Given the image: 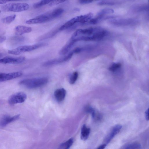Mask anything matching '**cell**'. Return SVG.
Masks as SVG:
<instances>
[{
	"label": "cell",
	"instance_id": "cell-24",
	"mask_svg": "<svg viewBox=\"0 0 149 149\" xmlns=\"http://www.w3.org/2000/svg\"><path fill=\"white\" fill-rule=\"evenodd\" d=\"M16 17L15 15L8 16L3 18L2 21L4 23L9 24L15 20Z\"/></svg>",
	"mask_w": 149,
	"mask_h": 149
},
{
	"label": "cell",
	"instance_id": "cell-16",
	"mask_svg": "<svg viewBox=\"0 0 149 149\" xmlns=\"http://www.w3.org/2000/svg\"><path fill=\"white\" fill-rule=\"evenodd\" d=\"M90 129L87 127L86 125H84L81 128V138L83 140H86L88 138L90 133Z\"/></svg>",
	"mask_w": 149,
	"mask_h": 149
},
{
	"label": "cell",
	"instance_id": "cell-27",
	"mask_svg": "<svg viewBox=\"0 0 149 149\" xmlns=\"http://www.w3.org/2000/svg\"><path fill=\"white\" fill-rule=\"evenodd\" d=\"M121 64L119 63L113 64L109 68V70L112 72H114L119 69L121 66Z\"/></svg>",
	"mask_w": 149,
	"mask_h": 149
},
{
	"label": "cell",
	"instance_id": "cell-13",
	"mask_svg": "<svg viewBox=\"0 0 149 149\" xmlns=\"http://www.w3.org/2000/svg\"><path fill=\"white\" fill-rule=\"evenodd\" d=\"M75 41L70 38V40L60 50L59 54L61 55H65L68 52L74 44Z\"/></svg>",
	"mask_w": 149,
	"mask_h": 149
},
{
	"label": "cell",
	"instance_id": "cell-22",
	"mask_svg": "<svg viewBox=\"0 0 149 149\" xmlns=\"http://www.w3.org/2000/svg\"><path fill=\"white\" fill-rule=\"evenodd\" d=\"M114 12V11L112 9L109 8H104L101 10L97 14V16H104L105 14L112 13H113Z\"/></svg>",
	"mask_w": 149,
	"mask_h": 149
},
{
	"label": "cell",
	"instance_id": "cell-33",
	"mask_svg": "<svg viewBox=\"0 0 149 149\" xmlns=\"http://www.w3.org/2000/svg\"><path fill=\"white\" fill-rule=\"evenodd\" d=\"M107 145L104 144H102L100 146H99L97 148V149H104L105 148V147L107 146Z\"/></svg>",
	"mask_w": 149,
	"mask_h": 149
},
{
	"label": "cell",
	"instance_id": "cell-5",
	"mask_svg": "<svg viewBox=\"0 0 149 149\" xmlns=\"http://www.w3.org/2000/svg\"><path fill=\"white\" fill-rule=\"evenodd\" d=\"M52 19L50 12L40 15L36 17L27 20L26 23L29 24L46 22Z\"/></svg>",
	"mask_w": 149,
	"mask_h": 149
},
{
	"label": "cell",
	"instance_id": "cell-3",
	"mask_svg": "<svg viewBox=\"0 0 149 149\" xmlns=\"http://www.w3.org/2000/svg\"><path fill=\"white\" fill-rule=\"evenodd\" d=\"M45 43H41L31 45H24L19 46L15 49L9 50L8 53L10 54L17 55L22 53L31 51L40 47L46 46Z\"/></svg>",
	"mask_w": 149,
	"mask_h": 149
},
{
	"label": "cell",
	"instance_id": "cell-32",
	"mask_svg": "<svg viewBox=\"0 0 149 149\" xmlns=\"http://www.w3.org/2000/svg\"><path fill=\"white\" fill-rule=\"evenodd\" d=\"M148 108L146 110L145 112V117L146 118L147 120H149L148 117Z\"/></svg>",
	"mask_w": 149,
	"mask_h": 149
},
{
	"label": "cell",
	"instance_id": "cell-12",
	"mask_svg": "<svg viewBox=\"0 0 149 149\" xmlns=\"http://www.w3.org/2000/svg\"><path fill=\"white\" fill-rule=\"evenodd\" d=\"M66 94V90L64 88L56 89L54 93V97L58 102H61L64 99Z\"/></svg>",
	"mask_w": 149,
	"mask_h": 149
},
{
	"label": "cell",
	"instance_id": "cell-9",
	"mask_svg": "<svg viewBox=\"0 0 149 149\" xmlns=\"http://www.w3.org/2000/svg\"><path fill=\"white\" fill-rule=\"evenodd\" d=\"M20 115L18 114L12 116L8 115H5L0 120V127H4L8 124L13 122L20 117Z\"/></svg>",
	"mask_w": 149,
	"mask_h": 149
},
{
	"label": "cell",
	"instance_id": "cell-6",
	"mask_svg": "<svg viewBox=\"0 0 149 149\" xmlns=\"http://www.w3.org/2000/svg\"><path fill=\"white\" fill-rule=\"evenodd\" d=\"M138 21L132 18L113 19L109 21V22L114 25L125 26L132 25L136 24Z\"/></svg>",
	"mask_w": 149,
	"mask_h": 149
},
{
	"label": "cell",
	"instance_id": "cell-18",
	"mask_svg": "<svg viewBox=\"0 0 149 149\" xmlns=\"http://www.w3.org/2000/svg\"><path fill=\"white\" fill-rule=\"evenodd\" d=\"M63 10L62 8H59L56 9L50 12L51 17L52 19L55 18L61 15L63 12Z\"/></svg>",
	"mask_w": 149,
	"mask_h": 149
},
{
	"label": "cell",
	"instance_id": "cell-31",
	"mask_svg": "<svg viewBox=\"0 0 149 149\" xmlns=\"http://www.w3.org/2000/svg\"><path fill=\"white\" fill-rule=\"evenodd\" d=\"M22 0H0V4L5 3L7 2L13 1H18Z\"/></svg>",
	"mask_w": 149,
	"mask_h": 149
},
{
	"label": "cell",
	"instance_id": "cell-7",
	"mask_svg": "<svg viewBox=\"0 0 149 149\" xmlns=\"http://www.w3.org/2000/svg\"><path fill=\"white\" fill-rule=\"evenodd\" d=\"M25 60V57L22 56L16 57L6 56L0 59V63L19 64L23 62Z\"/></svg>",
	"mask_w": 149,
	"mask_h": 149
},
{
	"label": "cell",
	"instance_id": "cell-28",
	"mask_svg": "<svg viewBox=\"0 0 149 149\" xmlns=\"http://www.w3.org/2000/svg\"><path fill=\"white\" fill-rule=\"evenodd\" d=\"M74 53L73 50H72L69 52L67 55L64 56V59L65 61H67L70 59Z\"/></svg>",
	"mask_w": 149,
	"mask_h": 149
},
{
	"label": "cell",
	"instance_id": "cell-20",
	"mask_svg": "<svg viewBox=\"0 0 149 149\" xmlns=\"http://www.w3.org/2000/svg\"><path fill=\"white\" fill-rule=\"evenodd\" d=\"M55 0H41L39 2L34 3L33 5V7L35 8H37L51 3Z\"/></svg>",
	"mask_w": 149,
	"mask_h": 149
},
{
	"label": "cell",
	"instance_id": "cell-1",
	"mask_svg": "<svg viewBox=\"0 0 149 149\" xmlns=\"http://www.w3.org/2000/svg\"><path fill=\"white\" fill-rule=\"evenodd\" d=\"M48 81L46 77L33 78L23 80L19 82V84L30 89L37 88L42 86Z\"/></svg>",
	"mask_w": 149,
	"mask_h": 149
},
{
	"label": "cell",
	"instance_id": "cell-10",
	"mask_svg": "<svg viewBox=\"0 0 149 149\" xmlns=\"http://www.w3.org/2000/svg\"><path fill=\"white\" fill-rule=\"evenodd\" d=\"M122 127V126L120 125H117L114 126L106 137L105 140V144L107 145L109 143L111 139L119 132Z\"/></svg>",
	"mask_w": 149,
	"mask_h": 149
},
{
	"label": "cell",
	"instance_id": "cell-30",
	"mask_svg": "<svg viewBox=\"0 0 149 149\" xmlns=\"http://www.w3.org/2000/svg\"><path fill=\"white\" fill-rule=\"evenodd\" d=\"M24 38L22 37H15L13 38L12 41L15 43L21 41L23 40Z\"/></svg>",
	"mask_w": 149,
	"mask_h": 149
},
{
	"label": "cell",
	"instance_id": "cell-21",
	"mask_svg": "<svg viewBox=\"0 0 149 149\" xmlns=\"http://www.w3.org/2000/svg\"><path fill=\"white\" fill-rule=\"evenodd\" d=\"M141 145L138 143H133L126 144L123 146L124 149H140L141 148Z\"/></svg>",
	"mask_w": 149,
	"mask_h": 149
},
{
	"label": "cell",
	"instance_id": "cell-35",
	"mask_svg": "<svg viewBox=\"0 0 149 149\" xmlns=\"http://www.w3.org/2000/svg\"><path fill=\"white\" fill-rule=\"evenodd\" d=\"M94 0H88V1L90 3L92 2Z\"/></svg>",
	"mask_w": 149,
	"mask_h": 149
},
{
	"label": "cell",
	"instance_id": "cell-15",
	"mask_svg": "<svg viewBox=\"0 0 149 149\" xmlns=\"http://www.w3.org/2000/svg\"><path fill=\"white\" fill-rule=\"evenodd\" d=\"M64 58V56L48 60L45 62L43 64V66L47 67L62 63L65 61Z\"/></svg>",
	"mask_w": 149,
	"mask_h": 149
},
{
	"label": "cell",
	"instance_id": "cell-23",
	"mask_svg": "<svg viewBox=\"0 0 149 149\" xmlns=\"http://www.w3.org/2000/svg\"><path fill=\"white\" fill-rule=\"evenodd\" d=\"M85 111L90 113L92 116L93 118L95 119L96 118L97 115L95 109L90 106H87L85 108Z\"/></svg>",
	"mask_w": 149,
	"mask_h": 149
},
{
	"label": "cell",
	"instance_id": "cell-29",
	"mask_svg": "<svg viewBox=\"0 0 149 149\" xmlns=\"http://www.w3.org/2000/svg\"><path fill=\"white\" fill-rule=\"evenodd\" d=\"M67 0H55L54 1L51 2L50 4V6H52L54 5H57L61 3H63Z\"/></svg>",
	"mask_w": 149,
	"mask_h": 149
},
{
	"label": "cell",
	"instance_id": "cell-25",
	"mask_svg": "<svg viewBox=\"0 0 149 149\" xmlns=\"http://www.w3.org/2000/svg\"><path fill=\"white\" fill-rule=\"evenodd\" d=\"M78 77V74L77 72H73L71 75L69 83L71 84H74L77 80Z\"/></svg>",
	"mask_w": 149,
	"mask_h": 149
},
{
	"label": "cell",
	"instance_id": "cell-36",
	"mask_svg": "<svg viewBox=\"0 0 149 149\" xmlns=\"http://www.w3.org/2000/svg\"><path fill=\"white\" fill-rule=\"evenodd\" d=\"M1 55H2L1 54V53H0V57L1 56Z\"/></svg>",
	"mask_w": 149,
	"mask_h": 149
},
{
	"label": "cell",
	"instance_id": "cell-37",
	"mask_svg": "<svg viewBox=\"0 0 149 149\" xmlns=\"http://www.w3.org/2000/svg\"><path fill=\"white\" fill-rule=\"evenodd\" d=\"M1 10H0V13H1Z\"/></svg>",
	"mask_w": 149,
	"mask_h": 149
},
{
	"label": "cell",
	"instance_id": "cell-8",
	"mask_svg": "<svg viewBox=\"0 0 149 149\" xmlns=\"http://www.w3.org/2000/svg\"><path fill=\"white\" fill-rule=\"evenodd\" d=\"M22 73L21 72L8 73H0V81H4L13 79L21 76Z\"/></svg>",
	"mask_w": 149,
	"mask_h": 149
},
{
	"label": "cell",
	"instance_id": "cell-19",
	"mask_svg": "<svg viewBox=\"0 0 149 149\" xmlns=\"http://www.w3.org/2000/svg\"><path fill=\"white\" fill-rule=\"evenodd\" d=\"M73 143V139L71 138L65 142L61 144L59 146L60 148L64 149H68L72 145Z\"/></svg>",
	"mask_w": 149,
	"mask_h": 149
},
{
	"label": "cell",
	"instance_id": "cell-14",
	"mask_svg": "<svg viewBox=\"0 0 149 149\" xmlns=\"http://www.w3.org/2000/svg\"><path fill=\"white\" fill-rule=\"evenodd\" d=\"M16 34L17 35H21L25 33H29L32 31L30 27L24 26H18L15 29Z\"/></svg>",
	"mask_w": 149,
	"mask_h": 149
},
{
	"label": "cell",
	"instance_id": "cell-4",
	"mask_svg": "<svg viewBox=\"0 0 149 149\" xmlns=\"http://www.w3.org/2000/svg\"><path fill=\"white\" fill-rule=\"evenodd\" d=\"M27 97L26 94L23 92L15 93L9 97L8 101L10 105H14L24 102Z\"/></svg>",
	"mask_w": 149,
	"mask_h": 149
},
{
	"label": "cell",
	"instance_id": "cell-2",
	"mask_svg": "<svg viewBox=\"0 0 149 149\" xmlns=\"http://www.w3.org/2000/svg\"><path fill=\"white\" fill-rule=\"evenodd\" d=\"M29 8L28 4L25 3H10L3 5L2 10L5 12H19L27 10Z\"/></svg>",
	"mask_w": 149,
	"mask_h": 149
},
{
	"label": "cell",
	"instance_id": "cell-26",
	"mask_svg": "<svg viewBox=\"0 0 149 149\" xmlns=\"http://www.w3.org/2000/svg\"><path fill=\"white\" fill-rule=\"evenodd\" d=\"M116 4V2L109 1H102L98 3L100 5H114Z\"/></svg>",
	"mask_w": 149,
	"mask_h": 149
},
{
	"label": "cell",
	"instance_id": "cell-34",
	"mask_svg": "<svg viewBox=\"0 0 149 149\" xmlns=\"http://www.w3.org/2000/svg\"><path fill=\"white\" fill-rule=\"evenodd\" d=\"M6 39V37L5 36H3L0 38V43H2Z\"/></svg>",
	"mask_w": 149,
	"mask_h": 149
},
{
	"label": "cell",
	"instance_id": "cell-17",
	"mask_svg": "<svg viewBox=\"0 0 149 149\" xmlns=\"http://www.w3.org/2000/svg\"><path fill=\"white\" fill-rule=\"evenodd\" d=\"M132 10L134 12L147 11L148 10V6L146 4L137 5L133 7Z\"/></svg>",
	"mask_w": 149,
	"mask_h": 149
},
{
	"label": "cell",
	"instance_id": "cell-11",
	"mask_svg": "<svg viewBox=\"0 0 149 149\" xmlns=\"http://www.w3.org/2000/svg\"><path fill=\"white\" fill-rule=\"evenodd\" d=\"M80 15L70 19L62 25L59 28L60 30H63L67 29L73 26L77 22H80Z\"/></svg>",
	"mask_w": 149,
	"mask_h": 149
}]
</instances>
